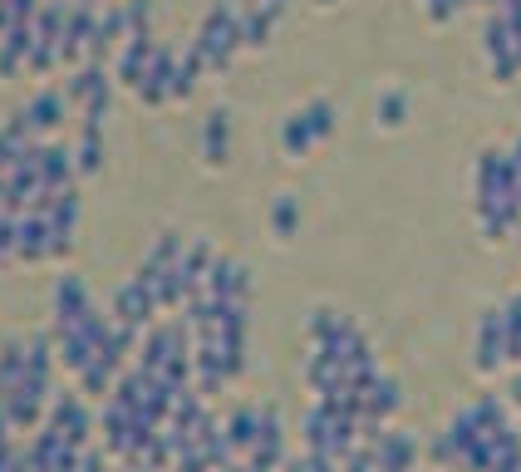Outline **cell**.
<instances>
[{
  "instance_id": "cell-14",
  "label": "cell",
  "mask_w": 521,
  "mask_h": 472,
  "mask_svg": "<svg viewBox=\"0 0 521 472\" xmlns=\"http://www.w3.org/2000/svg\"><path fill=\"white\" fill-rule=\"evenodd\" d=\"M512 173H517V202H521V138L512 143Z\"/></svg>"
},
{
  "instance_id": "cell-7",
  "label": "cell",
  "mask_w": 521,
  "mask_h": 472,
  "mask_svg": "<svg viewBox=\"0 0 521 472\" xmlns=\"http://www.w3.org/2000/svg\"><path fill=\"white\" fill-rule=\"evenodd\" d=\"M64 94H55V89H45V94H35L30 104H25V114H30V123H35V133H55L59 123H64Z\"/></svg>"
},
{
  "instance_id": "cell-9",
  "label": "cell",
  "mask_w": 521,
  "mask_h": 472,
  "mask_svg": "<svg viewBox=\"0 0 521 472\" xmlns=\"http://www.w3.org/2000/svg\"><path fill=\"white\" fill-rule=\"evenodd\" d=\"M281 148H286L290 158H300V153H310V148H315V133H310L305 114H290L286 123H281Z\"/></svg>"
},
{
  "instance_id": "cell-3",
  "label": "cell",
  "mask_w": 521,
  "mask_h": 472,
  "mask_svg": "<svg viewBox=\"0 0 521 472\" xmlns=\"http://www.w3.org/2000/svg\"><path fill=\"white\" fill-rule=\"evenodd\" d=\"M50 310H55V330L84 325V315L94 310V300H89V286H84L79 276H59L55 291H50Z\"/></svg>"
},
{
  "instance_id": "cell-1",
  "label": "cell",
  "mask_w": 521,
  "mask_h": 472,
  "mask_svg": "<svg viewBox=\"0 0 521 472\" xmlns=\"http://www.w3.org/2000/svg\"><path fill=\"white\" fill-rule=\"evenodd\" d=\"M192 50L202 55V64H207L212 74L232 64V55L241 50V0H217V5L202 15Z\"/></svg>"
},
{
  "instance_id": "cell-5",
  "label": "cell",
  "mask_w": 521,
  "mask_h": 472,
  "mask_svg": "<svg viewBox=\"0 0 521 472\" xmlns=\"http://www.w3.org/2000/svg\"><path fill=\"white\" fill-rule=\"evenodd\" d=\"M153 310H158V300H153V291H148L138 276H133V281L118 291V300H114V315L123 320V325H133V330H138V325H148V320H153Z\"/></svg>"
},
{
  "instance_id": "cell-11",
  "label": "cell",
  "mask_w": 521,
  "mask_h": 472,
  "mask_svg": "<svg viewBox=\"0 0 521 472\" xmlns=\"http://www.w3.org/2000/svg\"><path fill=\"white\" fill-rule=\"evenodd\" d=\"M123 15H128V35H148V25H153V0H123Z\"/></svg>"
},
{
  "instance_id": "cell-15",
  "label": "cell",
  "mask_w": 521,
  "mask_h": 472,
  "mask_svg": "<svg viewBox=\"0 0 521 472\" xmlns=\"http://www.w3.org/2000/svg\"><path fill=\"white\" fill-rule=\"evenodd\" d=\"M472 5H487V10H497V5H502V0H472Z\"/></svg>"
},
{
  "instance_id": "cell-12",
  "label": "cell",
  "mask_w": 521,
  "mask_h": 472,
  "mask_svg": "<svg viewBox=\"0 0 521 472\" xmlns=\"http://www.w3.org/2000/svg\"><path fill=\"white\" fill-rule=\"evenodd\" d=\"M295 222H300V207H295V197H281L276 207H271V227H276V236H290L295 232Z\"/></svg>"
},
{
  "instance_id": "cell-13",
  "label": "cell",
  "mask_w": 521,
  "mask_h": 472,
  "mask_svg": "<svg viewBox=\"0 0 521 472\" xmlns=\"http://www.w3.org/2000/svg\"><path fill=\"white\" fill-rule=\"evenodd\" d=\"M404 118H408V99H404V94H399V89L379 99V123H384V128H399Z\"/></svg>"
},
{
  "instance_id": "cell-8",
  "label": "cell",
  "mask_w": 521,
  "mask_h": 472,
  "mask_svg": "<svg viewBox=\"0 0 521 472\" xmlns=\"http://www.w3.org/2000/svg\"><path fill=\"white\" fill-rule=\"evenodd\" d=\"M74 168H79V173H99V168H104V138H99V128H84V133H79Z\"/></svg>"
},
{
  "instance_id": "cell-6",
  "label": "cell",
  "mask_w": 521,
  "mask_h": 472,
  "mask_svg": "<svg viewBox=\"0 0 521 472\" xmlns=\"http://www.w3.org/2000/svg\"><path fill=\"white\" fill-rule=\"evenodd\" d=\"M507 359V315H487L477 330V369H497Z\"/></svg>"
},
{
  "instance_id": "cell-10",
  "label": "cell",
  "mask_w": 521,
  "mask_h": 472,
  "mask_svg": "<svg viewBox=\"0 0 521 472\" xmlns=\"http://www.w3.org/2000/svg\"><path fill=\"white\" fill-rule=\"evenodd\" d=\"M300 114H305V123H310L315 143H325V138L335 133V104H330V99H315V104H305Z\"/></svg>"
},
{
  "instance_id": "cell-4",
  "label": "cell",
  "mask_w": 521,
  "mask_h": 472,
  "mask_svg": "<svg viewBox=\"0 0 521 472\" xmlns=\"http://www.w3.org/2000/svg\"><path fill=\"white\" fill-rule=\"evenodd\" d=\"M202 158H207L212 168H222V163L232 158V114H227V109H212L207 123H202Z\"/></svg>"
},
{
  "instance_id": "cell-2",
  "label": "cell",
  "mask_w": 521,
  "mask_h": 472,
  "mask_svg": "<svg viewBox=\"0 0 521 472\" xmlns=\"http://www.w3.org/2000/svg\"><path fill=\"white\" fill-rule=\"evenodd\" d=\"M50 433L74 443V448H89V409L74 399V394H50Z\"/></svg>"
}]
</instances>
